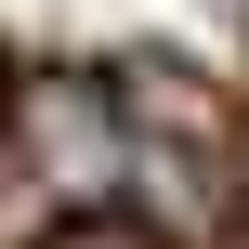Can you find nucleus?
<instances>
[{"label":"nucleus","mask_w":249,"mask_h":249,"mask_svg":"<svg viewBox=\"0 0 249 249\" xmlns=\"http://www.w3.org/2000/svg\"><path fill=\"white\" fill-rule=\"evenodd\" d=\"M13 144H26V171H39L66 210H118V184L144 171V131L118 118L105 79H26V92H13Z\"/></svg>","instance_id":"1"},{"label":"nucleus","mask_w":249,"mask_h":249,"mask_svg":"<svg viewBox=\"0 0 249 249\" xmlns=\"http://www.w3.org/2000/svg\"><path fill=\"white\" fill-rule=\"evenodd\" d=\"M39 249H158V236H144L131 210H66V223H53Z\"/></svg>","instance_id":"2"}]
</instances>
